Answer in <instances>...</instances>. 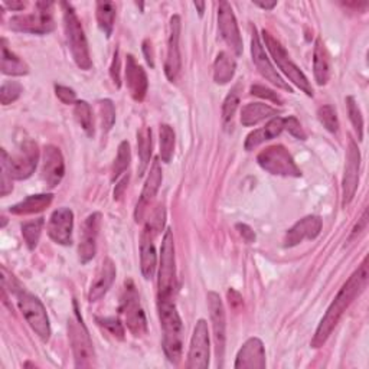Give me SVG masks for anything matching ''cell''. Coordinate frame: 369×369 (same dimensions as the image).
Instances as JSON below:
<instances>
[{
  "label": "cell",
  "instance_id": "obj_3",
  "mask_svg": "<svg viewBox=\"0 0 369 369\" xmlns=\"http://www.w3.org/2000/svg\"><path fill=\"white\" fill-rule=\"evenodd\" d=\"M62 12H64V29L67 35V42L71 50L72 58L78 68L89 71L93 67V61L90 57V48H89V40L84 33L83 25L72 8L71 4H61Z\"/></svg>",
  "mask_w": 369,
  "mask_h": 369
},
{
  "label": "cell",
  "instance_id": "obj_5",
  "mask_svg": "<svg viewBox=\"0 0 369 369\" xmlns=\"http://www.w3.org/2000/svg\"><path fill=\"white\" fill-rule=\"evenodd\" d=\"M68 338L72 348L75 366L76 368H91L94 365L96 352L93 346V341L90 332L79 314L78 305L74 300V314L68 320Z\"/></svg>",
  "mask_w": 369,
  "mask_h": 369
},
{
  "label": "cell",
  "instance_id": "obj_33",
  "mask_svg": "<svg viewBox=\"0 0 369 369\" xmlns=\"http://www.w3.org/2000/svg\"><path fill=\"white\" fill-rule=\"evenodd\" d=\"M137 153H139V176H143L149 168L152 157V130L149 127H143L137 133Z\"/></svg>",
  "mask_w": 369,
  "mask_h": 369
},
{
  "label": "cell",
  "instance_id": "obj_41",
  "mask_svg": "<svg viewBox=\"0 0 369 369\" xmlns=\"http://www.w3.org/2000/svg\"><path fill=\"white\" fill-rule=\"evenodd\" d=\"M98 111H100V123L101 130L104 135H107L115 123V108L111 100H100L98 101Z\"/></svg>",
  "mask_w": 369,
  "mask_h": 369
},
{
  "label": "cell",
  "instance_id": "obj_9",
  "mask_svg": "<svg viewBox=\"0 0 369 369\" xmlns=\"http://www.w3.org/2000/svg\"><path fill=\"white\" fill-rule=\"evenodd\" d=\"M259 165L268 174L285 178H300L302 172L293 156L284 146L276 144L261 150L257 156Z\"/></svg>",
  "mask_w": 369,
  "mask_h": 369
},
{
  "label": "cell",
  "instance_id": "obj_22",
  "mask_svg": "<svg viewBox=\"0 0 369 369\" xmlns=\"http://www.w3.org/2000/svg\"><path fill=\"white\" fill-rule=\"evenodd\" d=\"M235 369H263L266 368V351L259 338H250L239 349L235 363Z\"/></svg>",
  "mask_w": 369,
  "mask_h": 369
},
{
  "label": "cell",
  "instance_id": "obj_50",
  "mask_svg": "<svg viewBox=\"0 0 369 369\" xmlns=\"http://www.w3.org/2000/svg\"><path fill=\"white\" fill-rule=\"evenodd\" d=\"M2 166V165H0ZM13 189L12 186V178L8 172V169L5 166H2V179H0V195L6 196L8 193H11Z\"/></svg>",
  "mask_w": 369,
  "mask_h": 369
},
{
  "label": "cell",
  "instance_id": "obj_45",
  "mask_svg": "<svg viewBox=\"0 0 369 369\" xmlns=\"http://www.w3.org/2000/svg\"><path fill=\"white\" fill-rule=\"evenodd\" d=\"M284 130H287L292 136H295L299 140H306V137H307L302 125H300V121L296 117L284 118Z\"/></svg>",
  "mask_w": 369,
  "mask_h": 369
},
{
  "label": "cell",
  "instance_id": "obj_28",
  "mask_svg": "<svg viewBox=\"0 0 369 369\" xmlns=\"http://www.w3.org/2000/svg\"><path fill=\"white\" fill-rule=\"evenodd\" d=\"M313 72L316 83L319 86L327 84V81L331 78V58L327 54V50L323 44L322 38H317L314 42V51H313Z\"/></svg>",
  "mask_w": 369,
  "mask_h": 369
},
{
  "label": "cell",
  "instance_id": "obj_16",
  "mask_svg": "<svg viewBox=\"0 0 369 369\" xmlns=\"http://www.w3.org/2000/svg\"><path fill=\"white\" fill-rule=\"evenodd\" d=\"M218 28L222 39L235 55L242 54V38L238 29V23L234 11L228 2H220L218 5Z\"/></svg>",
  "mask_w": 369,
  "mask_h": 369
},
{
  "label": "cell",
  "instance_id": "obj_38",
  "mask_svg": "<svg viewBox=\"0 0 369 369\" xmlns=\"http://www.w3.org/2000/svg\"><path fill=\"white\" fill-rule=\"evenodd\" d=\"M132 159V152H130V144L129 142H121L117 149V156L114 159L113 168H111V176L113 179L118 178L121 174H125L130 165Z\"/></svg>",
  "mask_w": 369,
  "mask_h": 369
},
{
  "label": "cell",
  "instance_id": "obj_56",
  "mask_svg": "<svg viewBox=\"0 0 369 369\" xmlns=\"http://www.w3.org/2000/svg\"><path fill=\"white\" fill-rule=\"evenodd\" d=\"M4 5L8 8V9H11V11H15V12H19V11H23L25 9V6H26V4L25 2H16V0H12V2H4Z\"/></svg>",
  "mask_w": 369,
  "mask_h": 369
},
{
  "label": "cell",
  "instance_id": "obj_20",
  "mask_svg": "<svg viewBox=\"0 0 369 369\" xmlns=\"http://www.w3.org/2000/svg\"><path fill=\"white\" fill-rule=\"evenodd\" d=\"M74 229V212L69 208H58L52 212L48 222L50 238L59 245L72 244Z\"/></svg>",
  "mask_w": 369,
  "mask_h": 369
},
{
  "label": "cell",
  "instance_id": "obj_24",
  "mask_svg": "<svg viewBox=\"0 0 369 369\" xmlns=\"http://www.w3.org/2000/svg\"><path fill=\"white\" fill-rule=\"evenodd\" d=\"M126 84L130 91V96L136 101H143L147 94L149 81L146 71L142 65H139L133 55H127L126 61Z\"/></svg>",
  "mask_w": 369,
  "mask_h": 369
},
{
  "label": "cell",
  "instance_id": "obj_35",
  "mask_svg": "<svg viewBox=\"0 0 369 369\" xmlns=\"http://www.w3.org/2000/svg\"><path fill=\"white\" fill-rule=\"evenodd\" d=\"M241 91H242V86H241V83H237L231 89V91L228 93V96L224 100V104H222V121H224V126H225L227 130H228L229 126H232L234 115H235V113L238 110V106H239Z\"/></svg>",
  "mask_w": 369,
  "mask_h": 369
},
{
  "label": "cell",
  "instance_id": "obj_18",
  "mask_svg": "<svg viewBox=\"0 0 369 369\" xmlns=\"http://www.w3.org/2000/svg\"><path fill=\"white\" fill-rule=\"evenodd\" d=\"M101 225V214L94 212L87 217L83 225V234H81L79 239V247H78V254H79V261L83 264H87L91 261L97 253V238H98V231Z\"/></svg>",
  "mask_w": 369,
  "mask_h": 369
},
{
  "label": "cell",
  "instance_id": "obj_53",
  "mask_svg": "<svg viewBox=\"0 0 369 369\" xmlns=\"http://www.w3.org/2000/svg\"><path fill=\"white\" fill-rule=\"evenodd\" d=\"M127 183H129V175H126L125 178H123L118 185H115V189H114V199H120L123 196V193H125L126 188H127Z\"/></svg>",
  "mask_w": 369,
  "mask_h": 369
},
{
  "label": "cell",
  "instance_id": "obj_21",
  "mask_svg": "<svg viewBox=\"0 0 369 369\" xmlns=\"http://www.w3.org/2000/svg\"><path fill=\"white\" fill-rule=\"evenodd\" d=\"M323 222L317 215H309L297 221L284 237V247H296L305 239H314L322 231Z\"/></svg>",
  "mask_w": 369,
  "mask_h": 369
},
{
  "label": "cell",
  "instance_id": "obj_7",
  "mask_svg": "<svg viewBox=\"0 0 369 369\" xmlns=\"http://www.w3.org/2000/svg\"><path fill=\"white\" fill-rule=\"evenodd\" d=\"M0 154H2V157H0V165L5 166L11 178L16 181H23L30 178L36 169L38 160H39L38 144L30 139L22 142L16 154L9 156V153L5 149H2Z\"/></svg>",
  "mask_w": 369,
  "mask_h": 369
},
{
  "label": "cell",
  "instance_id": "obj_52",
  "mask_svg": "<svg viewBox=\"0 0 369 369\" xmlns=\"http://www.w3.org/2000/svg\"><path fill=\"white\" fill-rule=\"evenodd\" d=\"M366 225H368V212L366 211H363V215H362V218L358 221V224L355 225V228H353V231H352V235H351V239L352 238H355L356 235H359L365 228H366Z\"/></svg>",
  "mask_w": 369,
  "mask_h": 369
},
{
  "label": "cell",
  "instance_id": "obj_25",
  "mask_svg": "<svg viewBox=\"0 0 369 369\" xmlns=\"http://www.w3.org/2000/svg\"><path fill=\"white\" fill-rule=\"evenodd\" d=\"M115 274H117V268H115L113 260L106 259L101 264V268H100L94 283L90 287L89 302H91V303L98 302L107 295V292L111 289V285L115 280Z\"/></svg>",
  "mask_w": 369,
  "mask_h": 369
},
{
  "label": "cell",
  "instance_id": "obj_1",
  "mask_svg": "<svg viewBox=\"0 0 369 369\" xmlns=\"http://www.w3.org/2000/svg\"><path fill=\"white\" fill-rule=\"evenodd\" d=\"M366 285H368V257L363 259L362 264L348 278V281L342 285V289L336 295L335 300L331 303L329 307H327V312L320 320L316 334L312 339V348L317 349L326 344V341L332 335L344 313L353 303V300L365 290Z\"/></svg>",
  "mask_w": 369,
  "mask_h": 369
},
{
  "label": "cell",
  "instance_id": "obj_6",
  "mask_svg": "<svg viewBox=\"0 0 369 369\" xmlns=\"http://www.w3.org/2000/svg\"><path fill=\"white\" fill-rule=\"evenodd\" d=\"M13 295L18 299V306L28 322V324L32 327V331L40 338L42 342H48L51 338V324L50 317L47 313L45 306L42 305L35 295L25 290L23 287H18L13 292Z\"/></svg>",
  "mask_w": 369,
  "mask_h": 369
},
{
  "label": "cell",
  "instance_id": "obj_31",
  "mask_svg": "<svg viewBox=\"0 0 369 369\" xmlns=\"http://www.w3.org/2000/svg\"><path fill=\"white\" fill-rule=\"evenodd\" d=\"M2 72L12 76H22L29 72L28 64L8 48L6 39H2Z\"/></svg>",
  "mask_w": 369,
  "mask_h": 369
},
{
  "label": "cell",
  "instance_id": "obj_17",
  "mask_svg": "<svg viewBox=\"0 0 369 369\" xmlns=\"http://www.w3.org/2000/svg\"><path fill=\"white\" fill-rule=\"evenodd\" d=\"M181 18L178 15H174L171 18L169 23V39H168V55H166V62H165V74L171 83H175L181 74V67H182V59H181Z\"/></svg>",
  "mask_w": 369,
  "mask_h": 369
},
{
  "label": "cell",
  "instance_id": "obj_19",
  "mask_svg": "<svg viewBox=\"0 0 369 369\" xmlns=\"http://www.w3.org/2000/svg\"><path fill=\"white\" fill-rule=\"evenodd\" d=\"M42 179L48 188H55L61 183L65 175V163L61 150L57 146H47L42 154Z\"/></svg>",
  "mask_w": 369,
  "mask_h": 369
},
{
  "label": "cell",
  "instance_id": "obj_55",
  "mask_svg": "<svg viewBox=\"0 0 369 369\" xmlns=\"http://www.w3.org/2000/svg\"><path fill=\"white\" fill-rule=\"evenodd\" d=\"M228 299H229V305L234 306V307H238V306L242 305V299H241L239 293H237V292L232 290V289L228 292Z\"/></svg>",
  "mask_w": 369,
  "mask_h": 369
},
{
  "label": "cell",
  "instance_id": "obj_51",
  "mask_svg": "<svg viewBox=\"0 0 369 369\" xmlns=\"http://www.w3.org/2000/svg\"><path fill=\"white\" fill-rule=\"evenodd\" d=\"M237 228L239 229V234L242 235V238L247 241L249 244H251V242H254L256 241V232L249 227V225H245V224H237Z\"/></svg>",
  "mask_w": 369,
  "mask_h": 369
},
{
  "label": "cell",
  "instance_id": "obj_27",
  "mask_svg": "<svg viewBox=\"0 0 369 369\" xmlns=\"http://www.w3.org/2000/svg\"><path fill=\"white\" fill-rule=\"evenodd\" d=\"M283 130H284V118L276 115L267 123L266 127L254 130L253 133L249 135L247 140H245V150H253L260 144H263L264 142L276 139L277 136H280Z\"/></svg>",
  "mask_w": 369,
  "mask_h": 369
},
{
  "label": "cell",
  "instance_id": "obj_39",
  "mask_svg": "<svg viewBox=\"0 0 369 369\" xmlns=\"http://www.w3.org/2000/svg\"><path fill=\"white\" fill-rule=\"evenodd\" d=\"M44 225H45L44 218H38V220L26 222L22 227V237H23L26 247L29 250H35L36 249V245H38L39 238H40V234H42Z\"/></svg>",
  "mask_w": 369,
  "mask_h": 369
},
{
  "label": "cell",
  "instance_id": "obj_48",
  "mask_svg": "<svg viewBox=\"0 0 369 369\" xmlns=\"http://www.w3.org/2000/svg\"><path fill=\"white\" fill-rule=\"evenodd\" d=\"M55 94L58 100L67 106L76 103V94L72 89L64 87V86H55Z\"/></svg>",
  "mask_w": 369,
  "mask_h": 369
},
{
  "label": "cell",
  "instance_id": "obj_13",
  "mask_svg": "<svg viewBox=\"0 0 369 369\" xmlns=\"http://www.w3.org/2000/svg\"><path fill=\"white\" fill-rule=\"evenodd\" d=\"M208 309L214 329V342H215V353L220 366H222L224 355H225V344H227V317L224 303L218 293H208Z\"/></svg>",
  "mask_w": 369,
  "mask_h": 369
},
{
  "label": "cell",
  "instance_id": "obj_2",
  "mask_svg": "<svg viewBox=\"0 0 369 369\" xmlns=\"http://www.w3.org/2000/svg\"><path fill=\"white\" fill-rule=\"evenodd\" d=\"M159 319L163 334V352L169 362L178 365L183 352V323L174 300L157 302Z\"/></svg>",
  "mask_w": 369,
  "mask_h": 369
},
{
  "label": "cell",
  "instance_id": "obj_49",
  "mask_svg": "<svg viewBox=\"0 0 369 369\" xmlns=\"http://www.w3.org/2000/svg\"><path fill=\"white\" fill-rule=\"evenodd\" d=\"M120 55H118V50H115L114 57H113V62L110 67V76L113 79V83L117 89H120L121 86V75H120Z\"/></svg>",
  "mask_w": 369,
  "mask_h": 369
},
{
  "label": "cell",
  "instance_id": "obj_36",
  "mask_svg": "<svg viewBox=\"0 0 369 369\" xmlns=\"http://www.w3.org/2000/svg\"><path fill=\"white\" fill-rule=\"evenodd\" d=\"M74 115L75 120L78 121V125L83 127V130L86 132V135L89 137L94 136V121H93V111L91 107L87 101L79 100L74 104Z\"/></svg>",
  "mask_w": 369,
  "mask_h": 369
},
{
  "label": "cell",
  "instance_id": "obj_46",
  "mask_svg": "<svg viewBox=\"0 0 369 369\" xmlns=\"http://www.w3.org/2000/svg\"><path fill=\"white\" fill-rule=\"evenodd\" d=\"M250 91H251V94L256 96V97H260V98L268 100V101H271V103H274V104H278V106L283 104L281 97H280L277 93H274L273 90L267 89V87H263V86H253Z\"/></svg>",
  "mask_w": 369,
  "mask_h": 369
},
{
  "label": "cell",
  "instance_id": "obj_32",
  "mask_svg": "<svg viewBox=\"0 0 369 369\" xmlns=\"http://www.w3.org/2000/svg\"><path fill=\"white\" fill-rule=\"evenodd\" d=\"M235 61L228 52H220L214 62V81L217 84H228L235 75Z\"/></svg>",
  "mask_w": 369,
  "mask_h": 369
},
{
  "label": "cell",
  "instance_id": "obj_12",
  "mask_svg": "<svg viewBox=\"0 0 369 369\" xmlns=\"http://www.w3.org/2000/svg\"><path fill=\"white\" fill-rule=\"evenodd\" d=\"M210 331L208 323L203 319H199L195 324L193 335L191 339L188 363L189 369H207L210 366Z\"/></svg>",
  "mask_w": 369,
  "mask_h": 369
},
{
  "label": "cell",
  "instance_id": "obj_44",
  "mask_svg": "<svg viewBox=\"0 0 369 369\" xmlns=\"http://www.w3.org/2000/svg\"><path fill=\"white\" fill-rule=\"evenodd\" d=\"M96 320L101 327H104V329L110 335H113L114 338L125 339V334H126L125 326H123V323L118 319H115V317H97Z\"/></svg>",
  "mask_w": 369,
  "mask_h": 369
},
{
  "label": "cell",
  "instance_id": "obj_4",
  "mask_svg": "<svg viewBox=\"0 0 369 369\" xmlns=\"http://www.w3.org/2000/svg\"><path fill=\"white\" fill-rule=\"evenodd\" d=\"M176 290V256L175 239L171 229H166L161 239L159 276H157V302L174 300Z\"/></svg>",
  "mask_w": 369,
  "mask_h": 369
},
{
  "label": "cell",
  "instance_id": "obj_43",
  "mask_svg": "<svg viewBox=\"0 0 369 369\" xmlns=\"http://www.w3.org/2000/svg\"><path fill=\"white\" fill-rule=\"evenodd\" d=\"M346 104H348V114H349L352 126L356 132L358 140H362V137H363V117H362V113H361V108H359V106H358V103L353 97H348Z\"/></svg>",
  "mask_w": 369,
  "mask_h": 369
},
{
  "label": "cell",
  "instance_id": "obj_29",
  "mask_svg": "<svg viewBox=\"0 0 369 369\" xmlns=\"http://www.w3.org/2000/svg\"><path fill=\"white\" fill-rule=\"evenodd\" d=\"M54 195L51 193H40V195H30L25 198L23 200L15 203L13 207L9 208V212L13 215H30L38 214L47 210L52 203Z\"/></svg>",
  "mask_w": 369,
  "mask_h": 369
},
{
  "label": "cell",
  "instance_id": "obj_30",
  "mask_svg": "<svg viewBox=\"0 0 369 369\" xmlns=\"http://www.w3.org/2000/svg\"><path fill=\"white\" fill-rule=\"evenodd\" d=\"M273 115H277V110L273 108L271 106L264 104V103H250L245 107H242L239 120H241L242 126L251 127V126L259 125L260 121H263L268 117H273Z\"/></svg>",
  "mask_w": 369,
  "mask_h": 369
},
{
  "label": "cell",
  "instance_id": "obj_47",
  "mask_svg": "<svg viewBox=\"0 0 369 369\" xmlns=\"http://www.w3.org/2000/svg\"><path fill=\"white\" fill-rule=\"evenodd\" d=\"M163 225H165V210H163V207H159L153 212L152 218L147 221L146 228H149L152 232H154L157 235L161 231Z\"/></svg>",
  "mask_w": 369,
  "mask_h": 369
},
{
  "label": "cell",
  "instance_id": "obj_11",
  "mask_svg": "<svg viewBox=\"0 0 369 369\" xmlns=\"http://www.w3.org/2000/svg\"><path fill=\"white\" fill-rule=\"evenodd\" d=\"M38 12L29 15H18L9 21V26L12 30L25 32V33H36L45 35L55 29V22L51 13V8L54 6L51 2H39L36 4Z\"/></svg>",
  "mask_w": 369,
  "mask_h": 369
},
{
  "label": "cell",
  "instance_id": "obj_26",
  "mask_svg": "<svg viewBox=\"0 0 369 369\" xmlns=\"http://www.w3.org/2000/svg\"><path fill=\"white\" fill-rule=\"evenodd\" d=\"M156 234L144 227L140 237V268L146 280L153 278L157 267V254L154 249Z\"/></svg>",
  "mask_w": 369,
  "mask_h": 369
},
{
  "label": "cell",
  "instance_id": "obj_40",
  "mask_svg": "<svg viewBox=\"0 0 369 369\" xmlns=\"http://www.w3.org/2000/svg\"><path fill=\"white\" fill-rule=\"evenodd\" d=\"M317 118H319V121L322 123L323 127H324L327 132H331V133H334V135L339 132V118H338L336 110H335L332 106L326 104V106L319 107V110H317Z\"/></svg>",
  "mask_w": 369,
  "mask_h": 369
},
{
  "label": "cell",
  "instance_id": "obj_14",
  "mask_svg": "<svg viewBox=\"0 0 369 369\" xmlns=\"http://www.w3.org/2000/svg\"><path fill=\"white\" fill-rule=\"evenodd\" d=\"M359 169H361V152L353 139H349L346 149V165L342 181V205L346 208L352 202L358 185H359Z\"/></svg>",
  "mask_w": 369,
  "mask_h": 369
},
{
  "label": "cell",
  "instance_id": "obj_54",
  "mask_svg": "<svg viewBox=\"0 0 369 369\" xmlns=\"http://www.w3.org/2000/svg\"><path fill=\"white\" fill-rule=\"evenodd\" d=\"M143 52H144V57H146V61L147 64L153 68L154 67V59H153V50H152V42L149 39H146L143 42Z\"/></svg>",
  "mask_w": 369,
  "mask_h": 369
},
{
  "label": "cell",
  "instance_id": "obj_15",
  "mask_svg": "<svg viewBox=\"0 0 369 369\" xmlns=\"http://www.w3.org/2000/svg\"><path fill=\"white\" fill-rule=\"evenodd\" d=\"M251 55H253V62L256 64L259 72L267 81H270L273 86H276V87H278L281 90L293 93V89L285 83V81L280 76V74L274 69L273 64L270 62L256 28H253V36H251Z\"/></svg>",
  "mask_w": 369,
  "mask_h": 369
},
{
  "label": "cell",
  "instance_id": "obj_57",
  "mask_svg": "<svg viewBox=\"0 0 369 369\" xmlns=\"http://www.w3.org/2000/svg\"><path fill=\"white\" fill-rule=\"evenodd\" d=\"M254 5L264 11H273L277 6V2H259V0H256Z\"/></svg>",
  "mask_w": 369,
  "mask_h": 369
},
{
  "label": "cell",
  "instance_id": "obj_37",
  "mask_svg": "<svg viewBox=\"0 0 369 369\" xmlns=\"http://www.w3.org/2000/svg\"><path fill=\"white\" fill-rule=\"evenodd\" d=\"M159 146L160 157L165 163H169L175 152V132L169 125H161L159 129Z\"/></svg>",
  "mask_w": 369,
  "mask_h": 369
},
{
  "label": "cell",
  "instance_id": "obj_58",
  "mask_svg": "<svg viewBox=\"0 0 369 369\" xmlns=\"http://www.w3.org/2000/svg\"><path fill=\"white\" fill-rule=\"evenodd\" d=\"M195 5V8L199 11V16H202L203 15V11H205V4H199V2H195L193 4Z\"/></svg>",
  "mask_w": 369,
  "mask_h": 369
},
{
  "label": "cell",
  "instance_id": "obj_23",
  "mask_svg": "<svg viewBox=\"0 0 369 369\" xmlns=\"http://www.w3.org/2000/svg\"><path fill=\"white\" fill-rule=\"evenodd\" d=\"M161 181H163V175H161L160 161H159V159H154L153 163H152V168H150V171H149L147 179H146V182H144V186H143L140 199H139V202H137V207H136L135 217H136V221H137V222L143 220L144 212H146V208L149 207V205L152 203V200L154 199V196L157 195L159 188H160V185H161Z\"/></svg>",
  "mask_w": 369,
  "mask_h": 369
},
{
  "label": "cell",
  "instance_id": "obj_42",
  "mask_svg": "<svg viewBox=\"0 0 369 369\" xmlns=\"http://www.w3.org/2000/svg\"><path fill=\"white\" fill-rule=\"evenodd\" d=\"M23 93V87L18 83V81H5L0 87V101L4 106H9L15 103L21 94Z\"/></svg>",
  "mask_w": 369,
  "mask_h": 369
},
{
  "label": "cell",
  "instance_id": "obj_34",
  "mask_svg": "<svg viewBox=\"0 0 369 369\" xmlns=\"http://www.w3.org/2000/svg\"><path fill=\"white\" fill-rule=\"evenodd\" d=\"M115 5L113 2H97L96 5V16L98 22V28L103 30V33L110 38L114 29V21H115Z\"/></svg>",
  "mask_w": 369,
  "mask_h": 369
},
{
  "label": "cell",
  "instance_id": "obj_8",
  "mask_svg": "<svg viewBox=\"0 0 369 369\" xmlns=\"http://www.w3.org/2000/svg\"><path fill=\"white\" fill-rule=\"evenodd\" d=\"M263 39L266 48L271 54L274 62L278 65V68L284 72V75L289 78L292 83L300 89L306 96L313 97V87L309 83L307 76L300 71V68L292 61V58L287 54L284 47L278 42L276 38H273L267 30H263Z\"/></svg>",
  "mask_w": 369,
  "mask_h": 369
},
{
  "label": "cell",
  "instance_id": "obj_10",
  "mask_svg": "<svg viewBox=\"0 0 369 369\" xmlns=\"http://www.w3.org/2000/svg\"><path fill=\"white\" fill-rule=\"evenodd\" d=\"M120 312L125 317L127 329L136 336H143L147 332V319L144 310L140 305V296L137 293L136 285L132 280L125 283V292L121 296Z\"/></svg>",
  "mask_w": 369,
  "mask_h": 369
}]
</instances>
